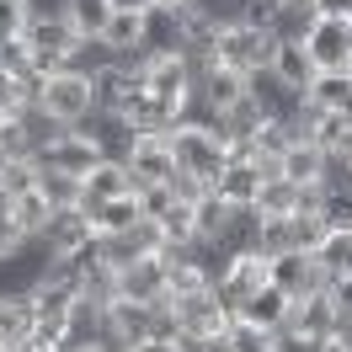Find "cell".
Returning <instances> with one entry per match:
<instances>
[{"instance_id":"277c9868","label":"cell","mask_w":352,"mask_h":352,"mask_svg":"<svg viewBox=\"0 0 352 352\" xmlns=\"http://www.w3.org/2000/svg\"><path fill=\"white\" fill-rule=\"evenodd\" d=\"M272 48H278V38H272V32H262V27H251V22L219 27V65H224V69H241L245 80H251V75H267Z\"/></svg>"},{"instance_id":"d6a6232c","label":"cell","mask_w":352,"mask_h":352,"mask_svg":"<svg viewBox=\"0 0 352 352\" xmlns=\"http://www.w3.org/2000/svg\"><path fill=\"white\" fill-rule=\"evenodd\" d=\"M256 251H262V256L294 251V224H288V214L283 219H278V214H262V224H256Z\"/></svg>"},{"instance_id":"4dcf8cb0","label":"cell","mask_w":352,"mask_h":352,"mask_svg":"<svg viewBox=\"0 0 352 352\" xmlns=\"http://www.w3.org/2000/svg\"><path fill=\"white\" fill-rule=\"evenodd\" d=\"M309 256L320 262L326 278H347V272H352V230H326V241L315 245Z\"/></svg>"},{"instance_id":"6f0895ef","label":"cell","mask_w":352,"mask_h":352,"mask_svg":"<svg viewBox=\"0 0 352 352\" xmlns=\"http://www.w3.org/2000/svg\"><path fill=\"white\" fill-rule=\"evenodd\" d=\"M272 6H309V0H272Z\"/></svg>"},{"instance_id":"6da1fadb","label":"cell","mask_w":352,"mask_h":352,"mask_svg":"<svg viewBox=\"0 0 352 352\" xmlns=\"http://www.w3.org/2000/svg\"><path fill=\"white\" fill-rule=\"evenodd\" d=\"M166 144L176 155V171L198 176V182H219V171L230 166V139L219 133V123H171Z\"/></svg>"},{"instance_id":"83f0119b","label":"cell","mask_w":352,"mask_h":352,"mask_svg":"<svg viewBox=\"0 0 352 352\" xmlns=\"http://www.w3.org/2000/svg\"><path fill=\"white\" fill-rule=\"evenodd\" d=\"M155 224H160L166 251H203V245H198V224H192V203H171Z\"/></svg>"},{"instance_id":"ee69618b","label":"cell","mask_w":352,"mask_h":352,"mask_svg":"<svg viewBox=\"0 0 352 352\" xmlns=\"http://www.w3.org/2000/svg\"><path fill=\"white\" fill-rule=\"evenodd\" d=\"M22 123H27V133H32V144H38V150H43V144H54V139L65 133V123H54L43 107H27V112H22Z\"/></svg>"},{"instance_id":"f35d334b","label":"cell","mask_w":352,"mask_h":352,"mask_svg":"<svg viewBox=\"0 0 352 352\" xmlns=\"http://www.w3.org/2000/svg\"><path fill=\"white\" fill-rule=\"evenodd\" d=\"M288 224H294V251H315L331 230L326 214H288Z\"/></svg>"},{"instance_id":"5bb4252c","label":"cell","mask_w":352,"mask_h":352,"mask_svg":"<svg viewBox=\"0 0 352 352\" xmlns=\"http://www.w3.org/2000/svg\"><path fill=\"white\" fill-rule=\"evenodd\" d=\"M245 91H251V80H245L241 69H224L219 59L198 69V102H203V112H208V118L230 112V107H235V102L245 96Z\"/></svg>"},{"instance_id":"7402d4cb","label":"cell","mask_w":352,"mask_h":352,"mask_svg":"<svg viewBox=\"0 0 352 352\" xmlns=\"http://www.w3.org/2000/svg\"><path fill=\"white\" fill-rule=\"evenodd\" d=\"M102 43H107L112 59H139V54H150V48H144V11H112Z\"/></svg>"},{"instance_id":"8d00e7d4","label":"cell","mask_w":352,"mask_h":352,"mask_svg":"<svg viewBox=\"0 0 352 352\" xmlns=\"http://www.w3.org/2000/svg\"><path fill=\"white\" fill-rule=\"evenodd\" d=\"M224 347H230V352H278V331H262V326L235 320L230 336H224Z\"/></svg>"},{"instance_id":"816d5d0a","label":"cell","mask_w":352,"mask_h":352,"mask_svg":"<svg viewBox=\"0 0 352 352\" xmlns=\"http://www.w3.org/2000/svg\"><path fill=\"white\" fill-rule=\"evenodd\" d=\"M133 352H176V342H160V336H144V342H133Z\"/></svg>"},{"instance_id":"7a4b0ae2","label":"cell","mask_w":352,"mask_h":352,"mask_svg":"<svg viewBox=\"0 0 352 352\" xmlns=\"http://www.w3.org/2000/svg\"><path fill=\"white\" fill-rule=\"evenodd\" d=\"M27 48H32V69H69L75 65V54H80V32L65 22V11H54V6H32V16L22 27Z\"/></svg>"},{"instance_id":"680465c9","label":"cell","mask_w":352,"mask_h":352,"mask_svg":"<svg viewBox=\"0 0 352 352\" xmlns=\"http://www.w3.org/2000/svg\"><path fill=\"white\" fill-rule=\"evenodd\" d=\"M0 352H27V342H16V347H0Z\"/></svg>"},{"instance_id":"2e32d148","label":"cell","mask_w":352,"mask_h":352,"mask_svg":"<svg viewBox=\"0 0 352 352\" xmlns=\"http://www.w3.org/2000/svg\"><path fill=\"white\" fill-rule=\"evenodd\" d=\"M283 331H288V336H315V342L336 336V305H331L326 288H320V294H305V299H294Z\"/></svg>"},{"instance_id":"4316f807","label":"cell","mask_w":352,"mask_h":352,"mask_svg":"<svg viewBox=\"0 0 352 352\" xmlns=\"http://www.w3.org/2000/svg\"><path fill=\"white\" fill-rule=\"evenodd\" d=\"M59 11H65V22L80 32V43L102 38L107 22H112V0H59Z\"/></svg>"},{"instance_id":"f546056e","label":"cell","mask_w":352,"mask_h":352,"mask_svg":"<svg viewBox=\"0 0 352 352\" xmlns=\"http://www.w3.org/2000/svg\"><path fill=\"white\" fill-rule=\"evenodd\" d=\"M309 107L320 112H347L352 118V75H315V86L305 91Z\"/></svg>"},{"instance_id":"cb8c5ba5","label":"cell","mask_w":352,"mask_h":352,"mask_svg":"<svg viewBox=\"0 0 352 352\" xmlns=\"http://www.w3.org/2000/svg\"><path fill=\"white\" fill-rule=\"evenodd\" d=\"M230 214H235V203H224L214 187H208V192L192 203V224H198V245H203V251H214V245L224 241V224H230Z\"/></svg>"},{"instance_id":"ac0fdd59","label":"cell","mask_w":352,"mask_h":352,"mask_svg":"<svg viewBox=\"0 0 352 352\" xmlns=\"http://www.w3.org/2000/svg\"><path fill=\"white\" fill-rule=\"evenodd\" d=\"M129 192H139V187H133L129 166H123L118 155L96 160V166H91V176H80V208H91V203H107V198H129Z\"/></svg>"},{"instance_id":"d4e9b609","label":"cell","mask_w":352,"mask_h":352,"mask_svg":"<svg viewBox=\"0 0 352 352\" xmlns=\"http://www.w3.org/2000/svg\"><path fill=\"white\" fill-rule=\"evenodd\" d=\"M54 214H59V208H54V203H48L43 192H38V187H32V192H16V198H11V224H16V230H22V235H27L32 245L43 241V230H48V219H54Z\"/></svg>"},{"instance_id":"60d3db41","label":"cell","mask_w":352,"mask_h":352,"mask_svg":"<svg viewBox=\"0 0 352 352\" xmlns=\"http://www.w3.org/2000/svg\"><path fill=\"white\" fill-rule=\"evenodd\" d=\"M27 107H32L27 86L11 75V69H0V112H6V118H16V112H27Z\"/></svg>"},{"instance_id":"681fc988","label":"cell","mask_w":352,"mask_h":352,"mask_svg":"<svg viewBox=\"0 0 352 352\" xmlns=\"http://www.w3.org/2000/svg\"><path fill=\"white\" fill-rule=\"evenodd\" d=\"M176 352H224V342H214V336H192V331H182V336H176Z\"/></svg>"},{"instance_id":"30bf717a","label":"cell","mask_w":352,"mask_h":352,"mask_svg":"<svg viewBox=\"0 0 352 352\" xmlns=\"http://www.w3.org/2000/svg\"><path fill=\"white\" fill-rule=\"evenodd\" d=\"M133 187H155V182H171L176 176V155L166 144V133H133V144L123 150Z\"/></svg>"},{"instance_id":"8fae6325","label":"cell","mask_w":352,"mask_h":352,"mask_svg":"<svg viewBox=\"0 0 352 352\" xmlns=\"http://www.w3.org/2000/svg\"><path fill=\"white\" fill-rule=\"evenodd\" d=\"M176 315H182V331H192V336H214L224 342L230 326H235V309L224 305L214 288H203V294H187V299H171Z\"/></svg>"},{"instance_id":"603a6c76","label":"cell","mask_w":352,"mask_h":352,"mask_svg":"<svg viewBox=\"0 0 352 352\" xmlns=\"http://www.w3.org/2000/svg\"><path fill=\"white\" fill-rule=\"evenodd\" d=\"M32 299H27V288H0V347H16L27 342V331H32Z\"/></svg>"},{"instance_id":"c3c4849f","label":"cell","mask_w":352,"mask_h":352,"mask_svg":"<svg viewBox=\"0 0 352 352\" xmlns=\"http://www.w3.org/2000/svg\"><path fill=\"white\" fill-rule=\"evenodd\" d=\"M315 16H331V22H352V0H309Z\"/></svg>"},{"instance_id":"52a82bcc","label":"cell","mask_w":352,"mask_h":352,"mask_svg":"<svg viewBox=\"0 0 352 352\" xmlns=\"http://www.w3.org/2000/svg\"><path fill=\"white\" fill-rule=\"evenodd\" d=\"M91 245H96L91 214L86 208H59V214L48 219L43 241H38V256H43V262H75V256H86Z\"/></svg>"},{"instance_id":"44dd1931","label":"cell","mask_w":352,"mask_h":352,"mask_svg":"<svg viewBox=\"0 0 352 352\" xmlns=\"http://www.w3.org/2000/svg\"><path fill=\"white\" fill-rule=\"evenodd\" d=\"M278 176H288L294 187H320V176H326V150L315 144V139H294L278 160Z\"/></svg>"},{"instance_id":"e575fe53","label":"cell","mask_w":352,"mask_h":352,"mask_svg":"<svg viewBox=\"0 0 352 352\" xmlns=\"http://www.w3.org/2000/svg\"><path fill=\"white\" fill-rule=\"evenodd\" d=\"M38 192H43L54 208H80V176H65V171H43L38 176Z\"/></svg>"},{"instance_id":"6125c7cd","label":"cell","mask_w":352,"mask_h":352,"mask_svg":"<svg viewBox=\"0 0 352 352\" xmlns=\"http://www.w3.org/2000/svg\"><path fill=\"white\" fill-rule=\"evenodd\" d=\"M224 352H230V347H224Z\"/></svg>"},{"instance_id":"836d02e7","label":"cell","mask_w":352,"mask_h":352,"mask_svg":"<svg viewBox=\"0 0 352 352\" xmlns=\"http://www.w3.org/2000/svg\"><path fill=\"white\" fill-rule=\"evenodd\" d=\"M0 160H38V144H32V133H27L22 112L0 123Z\"/></svg>"},{"instance_id":"ab89813d","label":"cell","mask_w":352,"mask_h":352,"mask_svg":"<svg viewBox=\"0 0 352 352\" xmlns=\"http://www.w3.org/2000/svg\"><path fill=\"white\" fill-rule=\"evenodd\" d=\"M192 11H198L203 22H214V27L245 22V0H192Z\"/></svg>"},{"instance_id":"f5cc1de1","label":"cell","mask_w":352,"mask_h":352,"mask_svg":"<svg viewBox=\"0 0 352 352\" xmlns=\"http://www.w3.org/2000/svg\"><path fill=\"white\" fill-rule=\"evenodd\" d=\"M160 11H171V16H192V0H155Z\"/></svg>"},{"instance_id":"74e56055","label":"cell","mask_w":352,"mask_h":352,"mask_svg":"<svg viewBox=\"0 0 352 352\" xmlns=\"http://www.w3.org/2000/svg\"><path fill=\"white\" fill-rule=\"evenodd\" d=\"M309 27H315V11H309V6H278L272 38H283V43H305Z\"/></svg>"},{"instance_id":"ba28073f","label":"cell","mask_w":352,"mask_h":352,"mask_svg":"<svg viewBox=\"0 0 352 352\" xmlns=\"http://www.w3.org/2000/svg\"><path fill=\"white\" fill-rule=\"evenodd\" d=\"M305 48L320 75H352V22L315 16V27L305 32Z\"/></svg>"},{"instance_id":"484cf974","label":"cell","mask_w":352,"mask_h":352,"mask_svg":"<svg viewBox=\"0 0 352 352\" xmlns=\"http://www.w3.org/2000/svg\"><path fill=\"white\" fill-rule=\"evenodd\" d=\"M86 214H91V224H96V235H123V230H133V224H144V214H139V192L91 203Z\"/></svg>"},{"instance_id":"94428289","label":"cell","mask_w":352,"mask_h":352,"mask_svg":"<svg viewBox=\"0 0 352 352\" xmlns=\"http://www.w3.org/2000/svg\"><path fill=\"white\" fill-rule=\"evenodd\" d=\"M0 123H6V112H0Z\"/></svg>"},{"instance_id":"f907efd6","label":"cell","mask_w":352,"mask_h":352,"mask_svg":"<svg viewBox=\"0 0 352 352\" xmlns=\"http://www.w3.org/2000/svg\"><path fill=\"white\" fill-rule=\"evenodd\" d=\"M326 294H331V305H336V315H342V309H352V272H347V278H331Z\"/></svg>"},{"instance_id":"db71d44e","label":"cell","mask_w":352,"mask_h":352,"mask_svg":"<svg viewBox=\"0 0 352 352\" xmlns=\"http://www.w3.org/2000/svg\"><path fill=\"white\" fill-rule=\"evenodd\" d=\"M69 352H112L107 336H96V342H69Z\"/></svg>"},{"instance_id":"d590c367","label":"cell","mask_w":352,"mask_h":352,"mask_svg":"<svg viewBox=\"0 0 352 352\" xmlns=\"http://www.w3.org/2000/svg\"><path fill=\"white\" fill-rule=\"evenodd\" d=\"M38 176H43L38 160H0V192H6V198L32 192V187H38Z\"/></svg>"},{"instance_id":"7c38bea8","label":"cell","mask_w":352,"mask_h":352,"mask_svg":"<svg viewBox=\"0 0 352 352\" xmlns=\"http://www.w3.org/2000/svg\"><path fill=\"white\" fill-rule=\"evenodd\" d=\"M267 75H272V86L283 91V96H305V91L315 86V75H320V69H315V59H309L305 43H283V38H278Z\"/></svg>"},{"instance_id":"3957f363","label":"cell","mask_w":352,"mask_h":352,"mask_svg":"<svg viewBox=\"0 0 352 352\" xmlns=\"http://www.w3.org/2000/svg\"><path fill=\"white\" fill-rule=\"evenodd\" d=\"M32 107H43L54 123H65V129H80L96 118V91H91V75L80 69H54L43 75V86H38V102Z\"/></svg>"},{"instance_id":"7dc6e473","label":"cell","mask_w":352,"mask_h":352,"mask_svg":"<svg viewBox=\"0 0 352 352\" xmlns=\"http://www.w3.org/2000/svg\"><path fill=\"white\" fill-rule=\"evenodd\" d=\"M171 192H176L182 203H198L203 192H208V182H198V176H187V171H176V176H171Z\"/></svg>"},{"instance_id":"9f6ffc18","label":"cell","mask_w":352,"mask_h":352,"mask_svg":"<svg viewBox=\"0 0 352 352\" xmlns=\"http://www.w3.org/2000/svg\"><path fill=\"white\" fill-rule=\"evenodd\" d=\"M112 11H155V0H112Z\"/></svg>"},{"instance_id":"f1b7e54d","label":"cell","mask_w":352,"mask_h":352,"mask_svg":"<svg viewBox=\"0 0 352 352\" xmlns=\"http://www.w3.org/2000/svg\"><path fill=\"white\" fill-rule=\"evenodd\" d=\"M294 139H299L294 112H272L262 129H256V139H251V144H256V155H262V160H272V166H278V160H283V150L294 144Z\"/></svg>"},{"instance_id":"4fadbf2b","label":"cell","mask_w":352,"mask_h":352,"mask_svg":"<svg viewBox=\"0 0 352 352\" xmlns=\"http://www.w3.org/2000/svg\"><path fill=\"white\" fill-rule=\"evenodd\" d=\"M272 171H278L272 160H230L219 171V182H214V192L224 203H235V208H256V192H262V182Z\"/></svg>"},{"instance_id":"9a60e30c","label":"cell","mask_w":352,"mask_h":352,"mask_svg":"<svg viewBox=\"0 0 352 352\" xmlns=\"http://www.w3.org/2000/svg\"><path fill=\"white\" fill-rule=\"evenodd\" d=\"M272 283L288 288L294 299H305V294H320L331 278L320 272V262L309 251H283V256H272Z\"/></svg>"},{"instance_id":"e0dca14e","label":"cell","mask_w":352,"mask_h":352,"mask_svg":"<svg viewBox=\"0 0 352 352\" xmlns=\"http://www.w3.org/2000/svg\"><path fill=\"white\" fill-rule=\"evenodd\" d=\"M102 320H107V331H102V336H107V342H123L129 352H133V342H144V336H150V305L123 299V294L102 305Z\"/></svg>"},{"instance_id":"5b68a950","label":"cell","mask_w":352,"mask_h":352,"mask_svg":"<svg viewBox=\"0 0 352 352\" xmlns=\"http://www.w3.org/2000/svg\"><path fill=\"white\" fill-rule=\"evenodd\" d=\"M96 160H107V144L96 139V129H91V123L65 129L54 144H43V150H38V166H43V171H65V176H91V166H96Z\"/></svg>"},{"instance_id":"b9f144b4","label":"cell","mask_w":352,"mask_h":352,"mask_svg":"<svg viewBox=\"0 0 352 352\" xmlns=\"http://www.w3.org/2000/svg\"><path fill=\"white\" fill-rule=\"evenodd\" d=\"M171 203H182V198L171 192V182H155V187H139V214H144V219H160V214H166Z\"/></svg>"},{"instance_id":"9c48e42d","label":"cell","mask_w":352,"mask_h":352,"mask_svg":"<svg viewBox=\"0 0 352 352\" xmlns=\"http://www.w3.org/2000/svg\"><path fill=\"white\" fill-rule=\"evenodd\" d=\"M160 251H166V241H160V224L155 219L133 224V230H123V235H96V256H102L112 272L144 262V256H160Z\"/></svg>"},{"instance_id":"91938a15","label":"cell","mask_w":352,"mask_h":352,"mask_svg":"<svg viewBox=\"0 0 352 352\" xmlns=\"http://www.w3.org/2000/svg\"><path fill=\"white\" fill-rule=\"evenodd\" d=\"M342 160H347V171H352V150H347V155H342Z\"/></svg>"},{"instance_id":"f6af8a7d","label":"cell","mask_w":352,"mask_h":352,"mask_svg":"<svg viewBox=\"0 0 352 352\" xmlns=\"http://www.w3.org/2000/svg\"><path fill=\"white\" fill-rule=\"evenodd\" d=\"M27 16H32V0H0V43L6 38H22Z\"/></svg>"},{"instance_id":"8992f818","label":"cell","mask_w":352,"mask_h":352,"mask_svg":"<svg viewBox=\"0 0 352 352\" xmlns=\"http://www.w3.org/2000/svg\"><path fill=\"white\" fill-rule=\"evenodd\" d=\"M91 91H96V118H123L129 102L144 91V54L139 59H112L91 75Z\"/></svg>"},{"instance_id":"7bdbcfd3","label":"cell","mask_w":352,"mask_h":352,"mask_svg":"<svg viewBox=\"0 0 352 352\" xmlns=\"http://www.w3.org/2000/svg\"><path fill=\"white\" fill-rule=\"evenodd\" d=\"M0 69H11L16 80L32 75V48H27V38H6V43H0Z\"/></svg>"},{"instance_id":"1f68e13d","label":"cell","mask_w":352,"mask_h":352,"mask_svg":"<svg viewBox=\"0 0 352 352\" xmlns=\"http://www.w3.org/2000/svg\"><path fill=\"white\" fill-rule=\"evenodd\" d=\"M294 208H299V187H294L288 176L272 171L262 182V192H256V214H278V219H283V214H294Z\"/></svg>"},{"instance_id":"ffe728a7","label":"cell","mask_w":352,"mask_h":352,"mask_svg":"<svg viewBox=\"0 0 352 352\" xmlns=\"http://www.w3.org/2000/svg\"><path fill=\"white\" fill-rule=\"evenodd\" d=\"M118 294H123V299H139V305L166 299V256H144V262L123 267V272H118Z\"/></svg>"},{"instance_id":"bcb514c9","label":"cell","mask_w":352,"mask_h":352,"mask_svg":"<svg viewBox=\"0 0 352 352\" xmlns=\"http://www.w3.org/2000/svg\"><path fill=\"white\" fill-rule=\"evenodd\" d=\"M320 214H326L331 230H352V187H342V192H326Z\"/></svg>"},{"instance_id":"d6986e66","label":"cell","mask_w":352,"mask_h":352,"mask_svg":"<svg viewBox=\"0 0 352 352\" xmlns=\"http://www.w3.org/2000/svg\"><path fill=\"white\" fill-rule=\"evenodd\" d=\"M288 309H294V294H288V288H278V283H262L241 309H235V320L262 326V331H283V326H288Z\"/></svg>"},{"instance_id":"11a10c76","label":"cell","mask_w":352,"mask_h":352,"mask_svg":"<svg viewBox=\"0 0 352 352\" xmlns=\"http://www.w3.org/2000/svg\"><path fill=\"white\" fill-rule=\"evenodd\" d=\"M336 336L352 347V309H342V315H336Z\"/></svg>"}]
</instances>
